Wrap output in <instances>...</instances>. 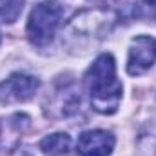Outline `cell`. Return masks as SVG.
Wrapping results in <instances>:
<instances>
[{
    "label": "cell",
    "instance_id": "obj_1",
    "mask_svg": "<svg viewBox=\"0 0 156 156\" xmlns=\"http://www.w3.org/2000/svg\"><path fill=\"white\" fill-rule=\"evenodd\" d=\"M85 89L94 111L115 115L122 100V82L116 78V62L111 53H102L85 71Z\"/></svg>",
    "mask_w": 156,
    "mask_h": 156
},
{
    "label": "cell",
    "instance_id": "obj_2",
    "mask_svg": "<svg viewBox=\"0 0 156 156\" xmlns=\"http://www.w3.org/2000/svg\"><path fill=\"white\" fill-rule=\"evenodd\" d=\"M64 18V5L58 0H44L37 4L27 20V38L37 47L51 44L60 22Z\"/></svg>",
    "mask_w": 156,
    "mask_h": 156
},
{
    "label": "cell",
    "instance_id": "obj_3",
    "mask_svg": "<svg viewBox=\"0 0 156 156\" xmlns=\"http://www.w3.org/2000/svg\"><path fill=\"white\" fill-rule=\"evenodd\" d=\"M40 87L37 76L26 73H13L0 82V104H18L35 96Z\"/></svg>",
    "mask_w": 156,
    "mask_h": 156
},
{
    "label": "cell",
    "instance_id": "obj_4",
    "mask_svg": "<svg viewBox=\"0 0 156 156\" xmlns=\"http://www.w3.org/2000/svg\"><path fill=\"white\" fill-rule=\"evenodd\" d=\"M156 60V40L147 35H140L133 38L129 45L127 58V73L131 76H138L153 67Z\"/></svg>",
    "mask_w": 156,
    "mask_h": 156
},
{
    "label": "cell",
    "instance_id": "obj_5",
    "mask_svg": "<svg viewBox=\"0 0 156 156\" xmlns=\"http://www.w3.org/2000/svg\"><path fill=\"white\" fill-rule=\"evenodd\" d=\"M115 136L107 131L94 129V131H83L78 136L76 151L82 156H109L115 149Z\"/></svg>",
    "mask_w": 156,
    "mask_h": 156
},
{
    "label": "cell",
    "instance_id": "obj_6",
    "mask_svg": "<svg viewBox=\"0 0 156 156\" xmlns=\"http://www.w3.org/2000/svg\"><path fill=\"white\" fill-rule=\"evenodd\" d=\"M73 140L67 133H53L40 140V151L47 156H64L71 151Z\"/></svg>",
    "mask_w": 156,
    "mask_h": 156
},
{
    "label": "cell",
    "instance_id": "obj_7",
    "mask_svg": "<svg viewBox=\"0 0 156 156\" xmlns=\"http://www.w3.org/2000/svg\"><path fill=\"white\" fill-rule=\"evenodd\" d=\"M24 9V0H0V24H13Z\"/></svg>",
    "mask_w": 156,
    "mask_h": 156
},
{
    "label": "cell",
    "instance_id": "obj_8",
    "mask_svg": "<svg viewBox=\"0 0 156 156\" xmlns=\"http://www.w3.org/2000/svg\"><path fill=\"white\" fill-rule=\"evenodd\" d=\"M134 18L156 24V0H138L133 9Z\"/></svg>",
    "mask_w": 156,
    "mask_h": 156
},
{
    "label": "cell",
    "instance_id": "obj_9",
    "mask_svg": "<svg viewBox=\"0 0 156 156\" xmlns=\"http://www.w3.org/2000/svg\"><path fill=\"white\" fill-rule=\"evenodd\" d=\"M140 147H142V153L145 156H156V127L151 129L149 134H142Z\"/></svg>",
    "mask_w": 156,
    "mask_h": 156
},
{
    "label": "cell",
    "instance_id": "obj_10",
    "mask_svg": "<svg viewBox=\"0 0 156 156\" xmlns=\"http://www.w3.org/2000/svg\"><path fill=\"white\" fill-rule=\"evenodd\" d=\"M0 42H2V33H0Z\"/></svg>",
    "mask_w": 156,
    "mask_h": 156
}]
</instances>
